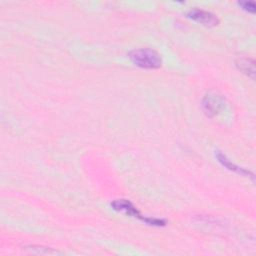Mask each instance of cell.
<instances>
[{"instance_id":"cell-1","label":"cell","mask_w":256,"mask_h":256,"mask_svg":"<svg viewBox=\"0 0 256 256\" xmlns=\"http://www.w3.org/2000/svg\"><path fill=\"white\" fill-rule=\"evenodd\" d=\"M129 58L136 66L145 69H157L162 65L161 55L151 48L134 49L129 53Z\"/></svg>"},{"instance_id":"cell-2","label":"cell","mask_w":256,"mask_h":256,"mask_svg":"<svg viewBox=\"0 0 256 256\" xmlns=\"http://www.w3.org/2000/svg\"><path fill=\"white\" fill-rule=\"evenodd\" d=\"M111 207L118 212H123L129 216L135 217L145 224L151 225V226H164L166 224V221L163 219H157V218H150V217H144L140 214V212L135 208V206L126 199H117L111 202Z\"/></svg>"},{"instance_id":"cell-3","label":"cell","mask_w":256,"mask_h":256,"mask_svg":"<svg viewBox=\"0 0 256 256\" xmlns=\"http://www.w3.org/2000/svg\"><path fill=\"white\" fill-rule=\"evenodd\" d=\"M187 17L205 25V26H215L218 24L219 20L217 16L209 11H205L202 9H191L187 13Z\"/></svg>"},{"instance_id":"cell-4","label":"cell","mask_w":256,"mask_h":256,"mask_svg":"<svg viewBox=\"0 0 256 256\" xmlns=\"http://www.w3.org/2000/svg\"><path fill=\"white\" fill-rule=\"evenodd\" d=\"M223 105V99L216 94H208L203 99V108L210 117L219 113Z\"/></svg>"},{"instance_id":"cell-5","label":"cell","mask_w":256,"mask_h":256,"mask_svg":"<svg viewBox=\"0 0 256 256\" xmlns=\"http://www.w3.org/2000/svg\"><path fill=\"white\" fill-rule=\"evenodd\" d=\"M215 157L217 158L218 162H219L222 166H224L225 168H227V169H229V170H231V171H233V172H236V173H238V174H240V175H246V176L248 175V177H251L252 179H254V174H253L252 172H250L249 170H247V169H245V168L239 167L238 165H236V164H234L233 162H231V161L226 157V155L223 154L221 151H215Z\"/></svg>"},{"instance_id":"cell-6","label":"cell","mask_w":256,"mask_h":256,"mask_svg":"<svg viewBox=\"0 0 256 256\" xmlns=\"http://www.w3.org/2000/svg\"><path fill=\"white\" fill-rule=\"evenodd\" d=\"M236 66L244 74H246L247 76L254 79V76H255V61L253 59L247 58V57L239 58L236 61Z\"/></svg>"},{"instance_id":"cell-7","label":"cell","mask_w":256,"mask_h":256,"mask_svg":"<svg viewBox=\"0 0 256 256\" xmlns=\"http://www.w3.org/2000/svg\"><path fill=\"white\" fill-rule=\"evenodd\" d=\"M239 5L248 12H251V13L255 12V3L253 1H242V2H239Z\"/></svg>"}]
</instances>
